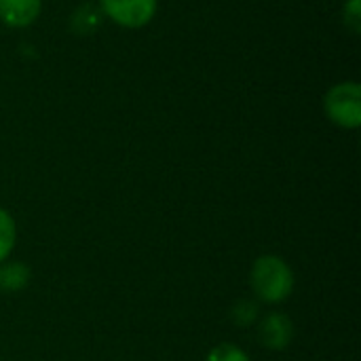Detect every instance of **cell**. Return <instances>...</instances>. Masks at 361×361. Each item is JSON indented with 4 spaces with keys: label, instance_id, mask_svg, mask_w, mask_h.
<instances>
[{
    "label": "cell",
    "instance_id": "ba28073f",
    "mask_svg": "<svg viewBox=\"0 0 361 361\" xmlns=\"http://www.w3.org/2000/svg\"><path fill=\"white\" fill-rule=\"evenodd\" d=\"M258 319H260V305H258V300L239 298L231 307V322L237 328H252V326L258 324Z\"/></svg>",
    "mask_w": 361,
    "mask_h": 361
},
{
    "label": "cell",
    "instance_id": "8fae6325",
    "mask_svg": "<svg viewBox=\"0 0 361 361\" xmlns=\"http://www.w3.org/2000/svg\"><path fill=\"white\" fill-rule=\"evenodd\" d=\"M343 21L345 25L353 32L360 34L361 32V0H347L343 6Z\"/></svg>",
    "mask_w": 361,
    "mask_h": 361
},
{
    "label": "cell",
    "instance_id": "277c9868",
    "mask_svg": "<svg viewBox=\"0 0 361 361\" xmlns=\"http://www.w3.org/2000/svg\"><path fill=\"white\" fill-rule=\"evenodd\" d=\"M256 330L260 345L275 353L286 351L294 341V322L290 319V315L281 311H271L264 317H260Z\"/></svg>",
    "mask_w": 361,
    "mask_h": 361
},
{
    "label": "cell",
    "instance_id": "30bf717a",
    "mask_svg": "<svg viewBox=\"0 0 361 361\" xmlns=\"http://www.w3.org/2000/svg\"><path fill=\"white\" fill-rule=\"evenodd\" d=\"M205 361H252V357L235 343H220L214 349H209Z\"/></svg>",
    "mask_w": 361,
    "mask_h": 361
},
{
    "label": "cell",
    "instance_id": "3957f363",
    "mask_svg": "<svg viewBox=\"0 0 361 361\" xmlns=\"http://www.w3.org/2000/svg\"><path fill=\"white\" fill-rule=\"evenodd\" d=\"M97 6L112 23L127 30H140L154 19L159 0H97Z\"/></svg>",
    "mask_w": 361,
    "mask_h": 361
},
{
    "label": "cell",
    "instance_id": "7a4b0ae2",
    "mask_svg": "<svg viewBox=\"0 0 361 361\" xmlns=\"http://www.w3.org/2000/svg\"><path fill=\"white\" fill-rule=\"evenodd\" d=\"M324 112L330 123L341 129H360L361 125V87L355 80L336 82L324 95Z\"/></svg>",
    "mask_w": 361,
    "mask_h": 361
},
{
    "label": "cell",
    "instance_id": "9c48e42d",
    "mask_svg": "<svg viewBox=\"0 0 361 361\" xmlns=\"http://www.w3.org/2000/svg\"><path fill=\"white\" fill-rule=\"evenodd\" d=\"M102 11L99 6H91V4H80L74 13H72V27L78 34H93L99 23H102Z\"/></svg>",
    "mask_w": 361,
    "mask_h": 361
},
{
    "label": "cell",
    "instance_id": "8992f818",
    "mask_svg": "<svg viewBox=\"0 0 361 361\" xmlns=\"http://www.w3.org/2000/svg\"><path fill=\"white\" fill-rule=\"evenodd\" d=\"M32 281V269L21 260H4L0 264V292L17 294L23 292Z\"/></svg>",
    "mask_w": 361,
    "mask_h": 361
},
{
    "label": "cell",
    "instance_id": "6da1fadb",
    "mask_svg": "<svg viewBox=\"0 0 361 361\" xmlns=\"http://www.w3.org/2000/svg\"><path fill=\"white\" fill-rule=\"evenodd\" d=\"M296 286V277L286 258L277 254H262L250 269V288L258 302L281 305L286 302Z\"/></svg>",
    "mask_w": 361,
    "mask_h": 361
},
{
    "label": "cell",
    "instance_id": "5b68a950",
    "mask_svg": "<svg viewBox=\"0 0 361 361\" xmlns=\"http://www.w3.org/2000/svg\"><path fill=\"white\" fill-rule=\"evenodd\" d=\"M42 11V0H0V21L6 27L21 30L32 25Z\"/></svg>",
    "mask_w": 361,
    "mask_h": 361
},
{
    "label": "cell",
    "instance_id": "52a82bcc",
    "mask_svg": "<svg viewBox=\"0 0 361 361\" xmlns=\"http://www.w3.org/2000/svg\"><path fill=\"white\" fill-rule=\"evenodd\" d=\"M17 245V222L13 214L0 207V264L11 258Z\"/></svg>",
    "mask_w": 361,
    "mask_h": 361
}]
</instances>
